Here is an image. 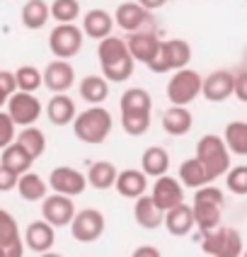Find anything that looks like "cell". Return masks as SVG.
<instances>
[{"label":"cell","instance_id":"1","mask_svg":"<svg viewBox=\"0 0 247 257\" xmlns=\"http://www.w3.org/2000/svg\"><path fill=\"white\" fill-rule=\"evenodd\" d=\"M97 56H100V66L102 73L109 83H126L131 75H133V66H136V58L131 56L129 44L119 37H104L100 39L97 46Z\"/></svg>","mask_w":247,"mask_h":257},{"label":"cell","instance_id":"2","mask_svg":"<svg viewBox=\"0 0 247 257\" xmlns=\"http://www.w3.org/2000/svg\"><path fill=\"white\" fill-rule=\"evenodd\" d=\"M73 134H75L78 141L90 143V146H100L112 134V114L100 104H90V109L75 114Z\"/></svg>","mask_w":247,"mask_h":257},{"label":"cell","instance_id":"3","mask_svg":"<svg viewBox=\"0 0 247 257\" xmlns=\"http://www.w3.org/2000/svg\"><path fill=\"white\" fill-rule=\"evenodd\" d=\"M223 204H225V197H223V192L213 185H203L194 192V204H191V206H194L196 228L201 230V235L220 226Z\"/></svg>","mask_w":247,"mask_h":257},{"label":"cell","instance_id":"4","mask_svg":"<svg viewBox=\"0 0 247 257\" xmlns=\"http://www.w3.org/2000/svg\"><path fill=\"white\" fill-rule=\"evenodd\" d=\"M196 158L206 168L211 182H216L218 177L228 175V170H230V148L223 136H216V134L201 136L196 143Z\"/></svg>","mask_w":247,"mask_h":257},{"label":"cell","instance_id":"5","mask_svg":"<svg viewBox=\"0 0 247 257\" xmlns=\"http://www.w3.org/2000/svg\"><path fill=\"white\" fill-rule=\"evenodd\" d=\"M85 42V32L75 22H58L49 34V49L56 58H73L80 54Z\"/></svg>","mask_w":247,"mask_h":257},{"label":"cell","instance_id":"6","mask_svg":"<svg viewBox=\"0 0 247 257\" xmlns=\"http://www.w3.org/2000/svg\"><path fill=\"white\" fill-rule=\"evenodd\" d=\"M242 235L237 233L235 228H218L203 233V240H201V250L203 255H213V257H237L242 255Z\"/></svg>","mask_w":247,"mask_h":257},{"label":"cell","instance_id":"7","mask_svg":"<svg viewBox=\"0 0 247 257\" xmlns=\"http://www.w3.org/2000/svg\"><path fill=\"white\" fill-rule=\"evenodd\" d=\"M201 85H203V78L196 71L179 68V71H174V75L167 83V100H170V104L187 107V104H191L201 95Z\"/></svg>","mask_w":247,"mask_h":257},{"label":"cell","instance_id":"8","mask_svg":"<svg viewBox=\"0 0 247 257\" xmlns=\"http://www.w3.org/2000/svg\"><path fill=\"white\" fill-rule=\"evenodd\" d=\"M5 107H8V114L13 116V121L17 126H32V124H37V119L44 112L39 97L34 92H25V90H15Z\"/></svg>","mask_w":247,"mask_h":257},{"label":"cell","instance_id":"9","mask_svg":"<svg viewBox=\"0 0 247 257\" xmlns=\"http://www.w3.org/2000/svg\"><path fill=\"white\" fill-rule=\"evenodd\" d=\"M104 226H107V221H104L102 211H97V209H80V211H75L71 221V235L73 240H78V243H95V240L102 238Z\"/></svg>","mask_w":247,"mask_h":257},{"label":"cell","instance_id":"10","mask_svg":"<svg viewBox=\"0 0 247 257\" xmlns=\"http://www.w3.org/2000/svg\"><path fill=\"white\" fill-rule=\"evenodd\" d=\"M114 25L129 34L153 29V10L143 8L138 0H126L114 10Z\"/></svg>","mask_w":247,"mask_h":257},{"label":"cell","instance_id":"11","mask_svg":"<svg viewBox=\"0 0 247 257\" xmlns=\"http://www.w3.org/2000/svg\"><path fill=\"white\" fill-rule=\"evenodd\" d=\"M73 216H75V204H73V197H68V194L54 192L42 199V218H46L54 228L71 226Z\"/></svg>","mask_w":247,"mask_h":257},{"label":"cell","instance_id":"12","mask_svg":"<svg viewBox=\"0 0 247 257\" xmlns=\"http://www.w3.org/2000/svg\"><path fill=\"white\" fill-rule=\"evenodd\" d=\"M49 187L58 192V194H68V197H78L83 194L87 187V175H83L75 168H68V165H61V168H54L51 175H49Z\"/></svg>","mask_w":247,"mask_h":257},{"label":"cell","instance_id":"13","mask_svg":"<svg viewBox=\"0 0 247 257\" xmlns=\"http://www.w3.org/2000/svg\"><path fill=\"white\" fill-rule=\"evenodd\" d=\"M150 197L155 199V204H158L162 211H167V209H172V206L184 201V185L165 172V175L155 177V185H153Z\"/></svg>","mask_w":247,"mask_h":257},{"label":"cell","instance_id":"14","mask_svg":"<svg viewBox=\"0 0 247 257\" xmlns=\"http://www.w3.org/2000/svg\"><path fill=\"white\" fill-rule=\"evenodd\" d=\"M75 83V68L68 63V58H56L44 68V87L51 92H66Z\"/></svg>","mask_w":247,"mask_h":257},{"label":"cell","instance_id":"15","mask_svg":"<svg viewBox=\"0 0 247 257\" xmlns=\"http://www.w3.org/2000/svg\"><path fill=\"white\" fill-rule=\"evenodd\" d=\"M235 92V73L232 71H213L203 78L201 95L208 102H225Z\"/></svg>","mask_w":247,"mask_h":257},{"label":"cell","instance_id":"16","mask_svg":"<svg viewBox=\"0 0 247 257\" xmlns=\"http://www.w3.org/2000/svg\"><path fill=\"white\" fill-rule=\"evenodd\" d=\"M56 243V228L42 218V221H32L25 230V245L37 255H46Z\"/></svg>","mask_w":247,"mask_h":257},{"label":"cell","instance_id":"17","mask_svg":"<svg viewBox=\"0 0 247 257\" xmlns=\"http://www.w3.org/2000/svg\"><path fill=\"white\" fill-rule=\"evenodd\" d=\"M165 228L170 235L174 238H184L189 235L191 230L196 228V221H194V206H189V204H177L172 209H167L165 211Z\"/></svg>","mask_w":247,"mask_h":257},{"label":"cell","instance_id":"18","mask_svg":"<svg viewBox=\"0 0 247 257\" xmlns=\"http://www.w3.org/2000/svg\"><path fill=\"white\" fill-rule=\"evenodd\" d=\"M0 245L5 247V257H22L25 255V240L20 238L17 221L10 211L0 209Z\"/></svg>","mask_w":247,"mask_h":257},{"label":"cell","instance_id":"19","mask_svg":"<svg viewBox=\"0 0 247 257\" xmlns=\"http://www.w3.org/2000/svg\"><path fill=\"white\" fill-rule=\"evenodd\" d=\"M126 44H129L131 56L148 66V61L158 54L162 39H160L153 29H143V32H133V34H129V42Z\"/></svg>","mask_w":247,"mask_h":257},{"label":"cell","instance_id":"20","mask_svg":"<svg viewBox=\"0 0 247 257\" xmlns=\"http://www.w3.org/2000/svg\"><path fill=\"white\" fill-rule=\"evenodd\" d=\"M133 218H136V223H138L141 228L155 230L165 223V211L155 204L153 197L141 194V197L136 199V206H133Z\"/></svg>","mask_w":247,"mask_h":257},{"label":"cell","instance_id":"21","mask_svg":"<svg viewBox=\"0 0 247 257\" xmlns=\"http://www.w3.org/2000/svg\"><path fill=\"white\" fill-rule=\"evenodd\" d=\"M116 192L124 197V199H138L141 194H145V189H148V175L143 170H121L116 175Z\"/></svg>","mask_w":247,"mask_h":257},{"label":"cell","instance_id":"22","mask_svg":"<svg viewBox=\"0 0 247 257\" xmlns=\"http://www.w3.org/2000/svg\"><path fill=\"white\" fill-rule=\"evenodd\" d=\"M112 27H114V17L107 13V10H102V8H95V10H90L83 17V32H85V37H90V39H97L100 42L104 37H109Z\"/></svg>","mask_w":247,"mask_h":257},{"label":"cell","instance_id":"23","mask_svg":"<svg viewBox=\"0 0 247 257\" xmlns=\"http://www.w3.org/2000/svg\"><path fill=\"white\" fill-rule=\"evenodd\" d=\"M75 114H78L75 112V102L68 95H63V92H56L46 104V116H49V121L54 126H68L75 119Z\"/></svg>","mask_w":247,"mask_h":257},{"label":"cell","instance_id":"24","mask_svg":"<svg viewBox=\"0 0 247 257\" xmlns=\"http://www.w3.org/2000/svg\"><path fill=\"white\" fill-rule=\"evenodd\" d=\"M22 25L32 32H37V29H44L49 25V20H51V5L46 3V0H27L25 5H22Z\"/></svg>","mask_w":247,"mask_h":257},{"label":"cell","instance_id":"25","mask_svg":"<svg viewBox=\"0 0 247 257\" xmlns=\"http://www.w3.org/2000/svg\"><path fill=\"white\" fill-rule=\"evenodd\" d=\"M78 92L87 104H102L109 97V80L104 75H85L78 85Z\"/></svg>","mask_w":247,"mask_h":257},{"label":"cell","instance_id":"26","mask_svg":"<svg viewBox=\"0 0 247 257\" xmlns=\"http://www.w3.org/2000/svg\"><path fill=\"white\" fill-rule=\"evenodd\" d=\"M194 124L191 119V112L182 104H172L165 114H162V128L170 134V136H184Z\"/></svg>","mask_w":247,"mask_h":257},{"label":"cell","instance_id":"27","mask_svg":"<svg viewBox=\"0 0 247 257\" xmlns=\"http://www.w3.org/2000/svg\"><path fill=\"white\" fill-rule=\"evenodd\" d=\"M160 49H162V54L167 58L170 71L187 68V63L191 61V46L184 39H167V42L160 44Z\"/></svg>","mask_w":247,"mask_h":257},{"label":"cell","instance_id":"28","mask_svg":"<svg viewBox=\"0 0 247 257\" xmlns=\"http://www.w3.org/2000/svg\"><path fill=\"white\" fill-rule=\"evenodd\" d=\"M17 192H20V197L25 201H42L46 197V192H49V185L44 182L42 175L27 170L22 172L20 180H17Z\"/></svg>","mask_w":247,"mask_h":257},{"label":"cell","instance_id":"29","mask_svg":"<svg viewBox=\"0 0 247 257\" xmlns=\"http://www.w3.org/2000/svg\"><path fill=\"white\" fill-rule=\"evenodd\" d=\"M32 163H34V158L29 156L27 151H25L17 141H13L10 146H5V148H3V153H0V165L10 168V170L17 172V175L27 172L29 168H32Z\"/></svg>","mask_w":247,"mask_h":257},{"label":"cell","instance_id":"30","mask_svg":"<svg viewBox=\"0 0 247 257\" xmlns=\"http://www.w3.org/2000/svg\"><path fill=\"white\" fill-rule=\"evenodd\" d=\"M179 182L187 189H199V187L208 185L211 180H208V172L201 165V160L199 158H189V160H184L179 165Z\"/></svg>","mask_w":247,"mask_h":257},{"label":"cell","instance_id":"31","mask_svg":"<svg viewBox=\"0 0 247 257\" xmlns=\"http://www.w3.org/2000/svg\"><path fill=\"white\" fill-rule=\"evenodd\" d=\"M167 168H170V156H167V151L162 146H150L143 153V158H141V170L145 175H150V177L165 175Z\"/></svg>","mask_w":247,"mask_h":257},{"label":"cell","instance_id":"32","mask_svg":"<svg viewBox=\"0 0 247 257\" xmlns=\"http://www.w3.org/2000/svg\"><path fill=\"white\" fill-rule=\"evenodd\" d=\"M116 168L114 163H107V160H97L90 165V172H87V182L95 187V189H112L116 182Z\"/></svg>","mask_w":247,"mask_h":257},{"label":"cell","instance_id":"33","mask_svg":"<svg viewBox=\"0 0 247 257\" xmlns=\"http://www.w3.org/2000/svg\"><path fill=\"white\" fill-rule=\"evenodd\" d=\"M15 141L20 143L29 156L34 158V160H37V158H42L44 151H46V136H44L42 128H37L34 124H32V126H22V131L17 134V139H15Z\"/></svg>","mask_w":247,"mask_h":257},{"label":"cell","instance_id":"34","mask_svg":"<svg viewBox=\"0 0 247 257\" xmlns=\"http://www.w3.org/2000/svg\"><path fill=\"white\" fill-rule=\"evenodd\" d=\"M119 107H121V112H150L153 109V97L143 87H131L121 95Z\"/></svg>","mask_w":247,"mask_h":257},{"label":"cell","instance_id":"35","mask_svg":"<svg viewBox=\"0 0 247 257\" xmlns=\"http://www.w3.org/2000/svg\"><path fill=\"white\" fill-rule=\"evenodd\" d=\"M223 139L235 156H247V121H230Z\"/></svg>","mask_w":247,"mask_h":257},{"label":"cell","instance_id":"36","mask_svg":"<svg viewBox=\"0 0 247 257\" xmlns=\"http://www.w3.org/2000/svg\"><path fill=\"white\" fill-rule=\"evenodd\" d=\"M15 80H17V90L25 92H37L44 85V73L34 66H20L15 71Z\"/></svg>","mask_w":247,"mask_h":257},{"label":"cell","instance_id":"37","mask_svg":"<svg viewBox=\"0 0 247 257\" xmlns=\"http://www.w3.org/2000/svg\"><path fill=\"white\" fill-rule=\"evenodd\" d=\"M121 126L129 136H143L150 126V112H121Z\"/></svg>","mask_w":247,"mask_h":257},{"label":"cell","instance_id":"38","mask_svg":"<svg viewBox=\"0 0 247 257\" xmlns=\"http://www.w3.org/2000/svg\"><path fill=\"white\" fill-rule=\"evenodd\" d=\"M51 17L56 22H75L80 17V3L78 0H54L51 3Z\"/></svg>","mask_w":247,"mask_h":257},{"label":"cell","instance_id":"39","mask_svg":"<svg viewBox=\"0 0 247 257\" xmlns=\"http://www.w3.org/2000/svg\"><path fill=\"white\" fill-rule=\"evenodd\" d=\"M228 189H230L232 194H247V168L245 165H237V168H232L228 170Z\"/></svg>","mask_w":247,"mask_h":257},{"label":"cell","instance_id":"40","mask_svg":"<svg viewBox=\"0 0 247 257\" xmlns=\"http://www.w3.org/2000/svg\"><path fill=\"white\" fill-rule=\"evenodd\" d=\"M15 128L17 124L13 121V116L8 112H0V151L15 141Z\"/></svg>","mask_w":247,"mask_h":257},{"label":"cell","instance_id":"41","mask_svg":"<svg viewBox=\"0 0 247 257\" xmlns=\"http://www.w3.org/2000/svg\"><path fill=\"white\" fill-rule=\"evenodd\" d=\"M17 90V80H15V73L10 71H0V109L8 104L10 95Z\"/></svg>","mask_w":247,"mask_h":257},{"label":"cell","instance_id":"42","mask_svg":"<svg viewBox=\"0 0 247 257\" xmlns=\"http://www.w3.org/2000/svg\"><path fill=\"white\" fill-rule=\"evenodd\" d=\"M17 180H20L17 172H13L10 168H5V165H0V192L17 189Z\"/></svg>","mask_w":247,"mask_h":257},{"label":"cell","instance_id":"43","mask_svg":"<svg viewBox=\"0 0 247 257\" xmlns=\"http://www.w3.org/2000/svg\"><path fill=\"white\" fill-rule=\"evenodd\" d=\"M232 95L247 104V66L240 73H235V92Z\"/></svg>","mask_w":247,"mask_h":257},{"label":"cell","instance_id":"44","mask_svg":"<svg viewBox=\"0 0 247 257\" xmlns=\"http://www.w3.org/2000/svg\"><path fill=\"white\" fill-rule=\"evenodd\" d=\"M133 257H160L158 247H150V245H143L138 250H133Z\"/></svg>","mask_w":247,"mask_h":257},{"label":"cell","instance_id":"45","mask_svg":"<svg viewBox=\"0 0 247 257\" xmlns=\"http://www.w3.org/2000/svg\"><path fill=\"white\" fill-rule=\"evenodd\" d=\"M138 3H141L143 8H148V10H153V13H155V10H160V8L167 3V0H138Z\"/></svg>","mask_w":247,"mask_h":257},{"label":"cell","instance_id":"46","mask_svg":"<svg viewBox=\"0 0 247 257\" xmlns=\"http://www.w3.org/2000/svg\"><path fill=\"white\" fill-rule=\"evenodd\" d=\"M0 257H5V247L3 245H0Z\"/></svg>","mask_w":247,"mask_h":257},{"label":"cell","instance_id":"47","mask_svg":"<svg viewBox=\"0 0 247 257\" xmlns=\"http://www.w3.org/2000/svg\"><path fill=\"white\" fill-rule=\"evenodd\" d=\"M245 66H247V51H245Z\"/></svg>","mask_w":247,"mask_h":257},{"label":"cell","instance_id":"48","mask_svg":"<svg viewBox=\"0 0 247 257\" xmlns=\"http://www.w3.org/2000/svg\"><path fill=\"white\" fill-rule=\"evenodd\" d=\"M245 255H247V250H245Z\"/></svg>","mask_w":247,"mask_h":257},{"label":"cell","instance_id":"49","mask_svg":"<svg viewBox=\"0 0 247 257\" xmlns=\"http://www.w3.org/2000/svg\"><path fill=\"white\" fill-rule=\"evenodd\" d=\"M245 3H247V0H245Z\"/></svg>","mask_w":247,"mask_h":257}]
</instances>
